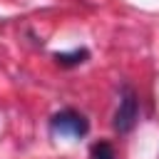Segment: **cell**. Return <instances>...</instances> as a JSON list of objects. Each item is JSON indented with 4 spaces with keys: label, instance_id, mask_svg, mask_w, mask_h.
I'll list each match as a JSON object with an SVG mask.
<instances>
[{
    "label": "cell",
    "instance_id": "cell-1",
    "mask_svg": "<svg viewBox=\"0 0 159 159\" xmlns=\"http://www.w3.org/2000/svg\"><path fill=\"white\" fill-rule=\"evenodd\" d=\"M50 132L60 134V137H70V139H82L89 132V122L84 114H80L75 109H60L50 119Z\"/></svg>",
    "mask_w": 159,
    "mask_h": 159
},
{
    "label": "cell",
    "instance_id": "cell-2",
    "mask_svg": "<svg viewBox=\"0 0 159 159\" xmlns=\"http://www.w3.org/2000/svg\"><path fill=\"white\" fill-rule=\"evenodd\" d=\"M137 119H139V99H137V94L129 89V87H124V92H122V99H119V107H117V112H114V129L119 132V134H127V132H132L134 129V124H137Z\"/></svg>",
    "mask_w": 159,
    "mask_h": 159
},
{
    "label": "cell",
    "instance_id": "cell-3",
    "mask_svg": "<svg viewBox=\"0 0 159 159\" xmlns=\"http://www.w3.org/2000/svg\"><path fill=\"white\" fill-rule=\"evenodd\" d=\"M87 60H89V50H84V47H77L72 52H55V62L60 67H77Z\"/></svg>",
    "mask_w": 159,
    "mask_h": 159
},
{
    "label": "cell",
    "instance_id": "cell-4",
    "mask_svg": "<svg viewBox=\"0 0 159 159\" xmlns=\"http://www.w3.org/2000/svg\"><path fill=\"white\" fill-rule=\"evenodd\" d=\"M92 159H117V154H114V147L109 144V142H97L94 147H92V154H89Z\"/></svg>",
    "mask_w": 159,
    "mask_h": 159
}]
</instances>
